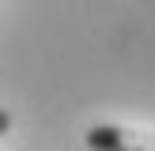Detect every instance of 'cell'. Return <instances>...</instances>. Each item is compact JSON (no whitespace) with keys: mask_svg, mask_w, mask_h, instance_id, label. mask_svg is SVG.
<instances>
[{"mask_svg":"<svg viewBox=\"0 0 155 151\" xmlns=\"http://www.w3.org/2000/svg\"><path fill=\"white\" fill-rule=\"evenodd\" d=\"M83 140L91 151H155V132H133L121 125H95Z\"/></svg>","mask_w":155,"mask_h":151,"instance_id":"obj_1","label":"cell"},{"mask_svg":"<svg viewBox=\"0 0 155 151\" xmlns=\"http://www.w3.org/2000/svg\"><path fill=\"white\" fill-rule=\"evenodd\" d=\"M8 128H12V117H8V110H0V136H4Z\"/></svg>","mask_w":155,"mask_h":151,"instance_id":"obj_2","label":"cell"}]
</instances>
